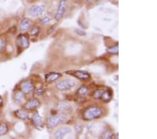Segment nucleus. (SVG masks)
<instances>
[{"label":"nucleus","instance_id":"7ed1b4c3","mask_svg":"<svg viewBox=\"0 0 157 139\" xmlns=\"http://www.w3.org/2000/svg\"><path fill=\"white\" fill-rule=\"evenodd\" d=\"M66 117L64 115H54L49 117L47 120V126L48 129H53L56 127L63 122H64Z\"/></svg>","mask_w":157,"mask_h":139},{"label":"nucleus","instance_id":"4468645a","mask_svg":"<svg viewBox=\"0 0 157 139\" xmlns=\"http://www.w3.org/2000/svg\"><path fill=\"white\" fill-rule=\"evenodd\" d=\"M15 115H16L17 118L20 119V120H27L29 118V114L27 111L24 110H17L15 112Z\"/></svg>","mask_w":157,"mask_h":139},{"label":"nucleus","instance_id":"aec40b11","mask_svg":"<svg viewBox=\"0 0 157 139\" xmlns=\"http://www.w3.org/2000/svg\"><path fill=\"white\" fill-rule=\"evenodd\" d=\"M39 32H40L39 27L37 26H34V27H32L31 30H30L29 33L32 35V36H37V35L39 34Z\"/></svg>","mask_w":157,"mask_h":139},{"label":"nucleus","instance_id":"dca6fc26","mask_svg":"<svg viewBox=\"0 0 157 139\" xmlns=\"http://www.w3.org/2000/svg\"><path fill=\"white\" fill-rule=\"evenodd\" d=\"M112 98V93L110 89L103 90V94L101 96V99L104 101V102H109Z\"/></svg>","mask_w":157,"mask_h":139},{"label":"nucleus","instance_id":"f8f14e48","mask_svg":"<svg viewBox=\"0 0 157 139\" xmlns=\"http://www.w3.org/2000/svg\"><path fill=\"white\" fill-rule=\"evenodd\" d=\"M61 77L59 72H50L45 76V82L47 83H52L57 81Z\"/></svg>","mask_w":157,"mask_h":139},{"label":"nucleus","instance_id":"6e6552de","mask_svg":"<svg viewBox=\"0 0 157 139\" xmlns=\"http://www.w3.org/2000/svg\"><path fill=\"white\" fill-rule=\"evenodd\" d=\"M71 129L68 126H64V127H61L59 129L55 131V138L57 139H61L63 138L67 135L69 134V133H71Z\"/></svg>","mask_w":157,"mask_h":139},{"label":"nucleus","instance_id":"412c9836","mask_svg":"<svg viewBox=\"0 0 157 139\" xmlns=\"http://www.w3.org/2000/svg\"><path fill=\"white\" fill-rule=\"evenodd\" d=\"M6 39L4 38H1L0 39V52H3L6 49Z\"/></svg>","mask_w":157,"mask_h":139},{"label":"nucleus","instance_id":"393cba45","mask_svg":"<svg viewBox=\"0 0 157 139\" xmlns=\"http://www.w3.org/2000/svg\"><path fill=\"white\" fill-rule=\"evenodd\" d=\"M44 92H45V90L42 88H37V89H36V91H35V93H36V94L38 96H40V95L44 94Z\"/></svg>","mask_w":157,"mask_h":139},{"label":"nucleus","instance_id":"f3484780","mask_svg":"<svg viewBox=\"0 0 157 139\" xmlns=\"http://www.w3.org/2000/svg\"><path fill=\"white\" fill-rule=\"evenodd\" d=\"M23 98H24V93L22 92H17V93H16V94H15V97H14L15 102L16 103H21V101L22 100V99H23Z\"/></svg>","mask_w":157,"mask_h":139},{"label":"nucleus","instance_id":"ddd939ff","mask_svg":"<svg viewBox=\"0 0 157 139\" xmlns=\"http://www.w3.org/2000/svg\"><path fill=\"white\" fill-rule=\"evenodd\" d=\"M30 27H31V24H30V21L28 18H24L22 20L20 25V29L21 31L28 30L30 28Z\"/></svg>","mask_w":157,"mask_h":139},{"label":"nucleus","instance_id":"f03ea898","mask_svg":"<svg viewBox=\"0 0 157 139\" xmlns=\"http://www.w3.org/2000/svg\"><path fill=\"white\" fill-rule=\"evenodd\" d=\"M45 11V6L44 4H34L30 6L27 13L31 17L36 18L44 14Z\"/></svg>","mask_w":157,"mask_h":139},{"label":"nucleus","instance_id":"39448f33","mask_svg":"<svg viewBox=\"0 0 157 139\" xmlns=\"http://www.w3.org/2000/svg\"><path fill=\"white\" fill-rule=\"evenodd\" d=\"M66 73L82 81H86L90 79V74L85 70H69Z\"/></svg>","mask_w":157,"mask_h":139},{"label":"nucleus","instance_id":"0eeeda50","mask_svg":"<svg viewBox=\"0 0 157 139\" xmlns=\"http://www.w3.org/2000/svg\"><path fill=\"white\" fill-rule=\"evenodd\" d=\"M16 43L20 47L22 48V49H27L29 46V37L27 35H20L17 37Z\"/></svg>","mask_w":157,"mask_h":139},{"label":"nucleus","instance_id":"bb28decb","mask_svg":"<svg viewBox=\"0 0 157 139\" xmlns=\"http://www.w3.org/2000/svg\"><path fill=\"white\" fill-rule=\"evenodd\" d=\"M2 104H3V99H2V96H0V107L2 105Z\"/></svg>","mask_w":157,"mask_h":139},{"label":"nucleus","instance_id":"cd10ccee","mask_svg":"<svg viewBox=\"0 0 157 139\" xmlns=\"http://www.w3.org/2000/svg\"><path fill=\"white\" fill-rule=\"evenodd\" d=\"M91 1H92V0H85L86 2H91Z\"/></svg>","mask_w":157,"mask_h":139},{"label":"nucleus","instance_id":"a211bd4d","mask_svg":"<svg viewBox=\"0 0 157 139\" xmlns=\"http://www.w3.org/2000/svg\"><path fill=\"white\" fill-rule=\"evenodd\" d=\"M9 131V128L6 124H1L0 125V136H4Z\"/></svg>","mask_w":157,"mask_h":139},{"label":"nucleus","instance_id":"b1692460","mask_svg":"<svg viewBox=\"0 0 157 139\" xmlns=\"http://www.w3.org/2000/svg\"><path fill=\"white\" fill-rule=\"evenodd\" d=\"M50 21V18L48 17H44L40 20V23L42 25H47L48 23H49Z\"/></svg>","mask_w":157,"mask_h":139},{"label":"nucleus","instance_id":"6ab92c4d","mask_svg":"<svg viewBox=\"0 0 157 139\" xmlns=\"http://www.w3.org/2000/svg\"><path fill=\"white\" fill-rule=\"evenodd\" d=\"M88 92V88L86 87V86H82L79 88V89L78 90L77 93L79 96H85L86 93Z\"/></svg>","mask_w":157,"mask_h":139},{"label":"nucleus","instance_id":"5701e85b","mask_svg":"<svg viewBox=\"0 0 157 139\" xmlns=\"http://www.w3.org/2000/svg\"><path fill=\"white\" fill-rule=\"evenodd\" d=\"M108 53H110V54H117L119 52L118 45L111 47V48H110V49H108Z\"/></svg>","mask_w":157,"mask_h":139},{"label":"nucleus","instance_id":"9d476101","mask_svg":"<svg viewBox=\"0 0 157 139\" xmlns=\"http://www.w3.org/2000/svg\"><path fill=\"white\" fill-rule=\"evenodd\" d=\"M20 88H21V92L22 93L25 94H28L34 89V85L30 81H25V82L21 83Z\"/></svg>","mask_w":157,"mask_h":139},{"label":"nucleus","instance_id":"a878e982","mask_svg":"<svg viewBox=\"0 0 157 139\" xmlns=\"http://www.w3.org/2000/svg\"><path fill=\"white\" fill-rule=\"evenodd\" d=\"M76 32H77V33H78V35H82V36H83V35H86V33H85V32L84 31H82V30H79V29L76 30Z\"/></svg>","mask_w":157,"mask_h":139},{"label":"nucleus","instance_id":"2eb2a0df","mask_svg":"<svg viewBox=\"0 0 157 139\" xmlns=\"http://www.w3.org/2000/svg\"><path fill=\"white\" fill-rule=\"evenodd\" d=\"M57 108L59 112H65V111L69 110L71 109V106L68 103L60 102L57 104Z\"/></svg>","mask_w":157,"mask_h":139},{"label":"nucleus","instance_id":"1a4fd4ad","mask_svg":"<svg viewBox=\"0 0 157 139\" xmlns=\"http://www.w3.org/2000/svg\"><path fill=\"white\" fill-rule=\"evenodd\" d=\"M40 105L39 100L36 98H32V99L29 100L25 104V108L28 110H34L37 108H39Z\"/></svg>","mask_w":157,"mask_h":139},{"label":"nucleus","instance_id":"20e7f679","mask_svg":"<svg viewBox=\"0 0 157 139\" xmlns=\"http://www.w3.org/2000/svg\"><path fill=\"white\" fill-rule=\"evenodd\" d=\"M75 86V82L74 80L70 79H66L61 82L57 83L56 88L59 91H67L74 87Z\"/></svg>","mask_w":157,"mask_h":139},{"label":"nucleus","instance_id":"423d86ee","mask_svg":"<svg viewBox=\"0 0 157 139\" xmlns=\"http://www.w3.org/2000/svg\"><path fill=\"white\" fill-rule=\"evenodd\" d=\"M67 0H61L59 2V6H58L56 14H55V18L56 21H59L63 17H64V14L66 12V9H67Z\"/></svg>","mask_w":157,"mask_h":139},{"label":"nucleus","instance_id":"f257e3e1","mask_svg":"<svg viewBox=\"0 0 157 139\" xmlns=\"http://www.w3.org/2000/svg\"><path fill=\"white\" fill-rule=\"evenodd\" d=\"M103 110L98 107H90L86 109L83 112L82 117L85 120H92L101 117Z\"/></svg>","mask_w":157,"mask_h":139},{"label":"nucleus","instance_id":"4be33fe9","mask_svg":"<svg viewBox=\"0 0 157 139\" xmlns=\"http://www.w3.org/2000/svg\"><path fill=\"white\" fill-rule=\"evenodd\" d=\"M103 90L104 89H98L96 91V92L94 93V98H96V99H101V96L103 94Z\"/></svg>","mask_w":157,"mask_h":139},{"label":"nucleus","instance_id":"9b49d317","mask_svg":"<svg viewBox=\"0 0 157 139\" xmlns=\"http://www.w3.org/2000/svg\"><path fill=\"white\" fill-rule=\"evenodd\" d=\"M32 122L38 128H42L44 126V122L43 119L40 117L38 112H35L32 115Z\"/></svg>","mask_w":157,"mask_h":139}]
</instances>
